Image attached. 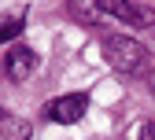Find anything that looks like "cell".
Returning a JSON list of instances; mask_svg holds the SVG:
<instances>
[{
    "label": "cell",
    "instance_id": "6da1fadb",
    "mask_svg": "<svg viewBox=\"0 0 155 140\" xmlns=\"http://www.w3.org/2000/svg\"><path fill=\"white\" fill-rule=\"evenodd\" d=\"M104 55H107V63L118 74H126V77L140 74L144 63H148V48L140 41H133L129 33H107L104 37Z\"/></svg>",
    "mask_w": 155,
    "mask_h": 140
},
{
    "label": "cell",
    "instance_id": "7a4b0ae2",
    "mask_svg": "<svg viewBox=\"0 0 155 140\" xmlns=\"http://www.w3.org/2000/svg\"><path fill=\"white\" fill-rule=\"evenodd\" d=\"M89 111V96L85 92H70V96H55L52 103L45 107V118L55 125H74V122H81Z\"/></svg>",
    "mask_w": 155,
    "mask_h": 140
},
{
    "label": "cell",
    "instance_id": "3957f363",
    "mask_svg": "<svg viewBox=\"0 0 155 140\" xmlns=\"http://www.w3.org/2000/svg\"><path fill=\"white\" fill-rule=\"evenodd\" d=\"M100 4H104V15H114L126 26H137V30L155 26V8L148 4H133V0H100Z\"/></svg>",
    "mask_w": 155,
    "mask_h": 140
},
{
    "label": "cell",
    "instance_id": "277c9868",
    "mask_svg": "<svg viewBox=\"0 0 155 140\" xmlns=\"http://www.w3.org/2000/svg\"><path fill=\"white\" fill-rule=\"evenodd\" d=\"M37 70V55H33V48H11L8 55H4V74L11 77V81L18 85V81H26V77Z\"/></svg>",
    "mask_w": 155,
    "mask_h": 140
},
{
    "label": "cell",
    "instance_id": "5b68a950",
    "mask_svg": "<svg viewBox=\"0 0 155 140\" xmlns=\"http://www.w3.org/2000/svg\"><path fill=\"white\" fill-rule=\"evenodd\" d=\"M67 11H70V18H78V22H89V26H96V22L104 18V4H100V0H92V4H70Z\"/></svg>",
    "mask_w": 155,
    "mask_h": 140
},
{
    "label": "cell",
    "instance_id": "8992f818",
    "mask_svg": "<svg viewBox=\"0 0 155 140\" xmlns=\"http://www.w3.org/2000/svg\"><path fill=\"white\" fill-rule=\"evenodd\" d=\"M22 22H26V11H15V15H0V44L15 41L22 33Z\"/></svg>",
    "mask_w": 155,
    "mask_h": 140
},
{
    "label": "cell",
    "instance_id": "52a82bcc",
    "mask_svg": "<svg viewBox=\"0 0 155 140\" xmlns=\"http://www.w3.org/2000/svg\"><path fill=\"white\" fill-rule=\"evenodd\" d=\"M0 140H30V122H4Z\"/></svg>",
    "mask_w": 155,
    "mask_h": 140
},
{
    "label": "cell",
    "instance_id": "ba28073f",
    "mask_svg": "<svg viewBox=\"0 0 155 140\" xmlns=\"http://www.w3.org/2000/svg\"><path fill=\"white\" fill-rule=\"evenodd\" d=\"M140 140H155V125H151V122L140 125Z\"/></svg>",
    "mask_w": 155,
    "mask_h": 140
},
{
    "label": "cell",
    "instance_id": "9c48e42d",
    "mask_svg": "<svg viewBox=\"0 0 155 140\" xmlns=\"http://www.w3.org/2000/svg\"><path fill=\"white\" fill-rule=\"evenodd\" d=\"M4 122H8V111H4V107H0V125H4Z\"/></svg>",
    "mask_w": 155,
    "mask_h": 140
},
{
    "label": "cell",
    "instance_id": "30bf717a",
    "mask_svg": "<svg viewBox=\"0 0 155 140\" xmlns=\"http://www.w3.org/2000/svg\"><path fill=\"white\" fill-rule=\"evenodd\" d=\"M151 92H155V70H151Z\"/></svg>",
    "mask_w": 155,
    "mask_h": 140
}]
</instances>
